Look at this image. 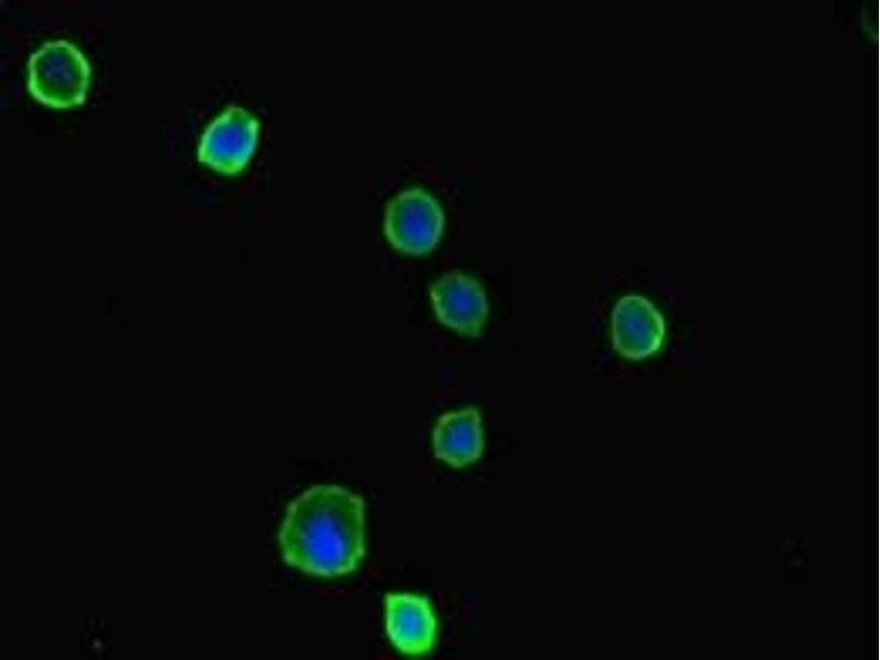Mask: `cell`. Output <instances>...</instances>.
<instances>
[{
	"label": "cell",
	"instance_id": "1",
	"mask_svg": "<svg viewBox=\"0 0 880 660\" xmlns=\"http://www.w3.org/2000/svg\"><path fill=\"white\" fill-rule=\"evenodd\" d=\"M364 502L333 484L314 485L292 501L278 531L284 561L308 574L353 572L365 554Z\"/></svg>",
	"mask_w": 880,
	"mask_h": 660
},
{
	"label": "cell",
	"instance_id": "2",
	"mask_svg": "<svg viewBox=\"0 0 880 660\" xmlns=\"http://www.w3.org/2000/svg\"><path fill=\"white\" fill-rule=\"evenodd\" d=\"M28 87L40 103L67 109L82 105L90 85V66L77 46L58 40L43 44L29 59Z\"/></svg>",
	"mask_w": 880,
	"mask_h": 660
},
{
	"label": "cell",
	"instance_id": "3",
	"mask_svg": "<svg viewBox=\"0 0 880 660\" xmlns=\"http://www.w3.org/2000/svg\"><path fill=\"white\" fill-rule=\"evenodd\" d=\"M444 223L441 205L421 188L398 193L385 207V238L404 254L419 256L430 253L442 237Z\"/></svg>",
	"mask_w": 880,
	"mask_h": 660
},
{
	"label": "cell",
	"instance_id": "4",
	"mask_svg": "<svg viewBox=\"0 0 880 660\" xmlns=\"http://www.w3.org/2000/svg\"><path fill=\"white\" fill-rule=\"evenodd\" d=\"M257 119L248 110L231 107L205 130L198 146V160L224 175L242 172L256 148Z\"/></svg>",
	"mask_w": 880,
	"mask_h": 660
},
{
	"label": "cell",
	"instance_id": "5",
	"mask_svg": "<svg viewBox=\"0 0 880 660\" xmlns=\"http://www.w3.org/2000/svg\"><path fill=\"white\" fill-rule=\"evenodd\" d=\"M430 300L440 323L466 337L481 336L488 304L473 277L460 272L443 274L431 286Z\"/></svg>",
	"mask_w": 880,
	"mask_h": 660
},
{
	"label": "cell",
	"instance_id": "6",
	"mask_svg": "<svg viewBox=\"0 0 880 660\" xmlns=\"http://www.w3.org/2000/svg\"><path fill=\"white\" fill-rule=\"evenodd\" d=\"M386 634L400 652L419 656L435 644L437 619L427 597L408 593L385 596Z\"/></svg>",
	"mask_w": 880,
	"mask_h": 660
},
{
	"label": "cell",
	"instance_id": "7",
	"mask_svg": "<svg viewBox=\"0 0 880 660\" xmlns=\"http://www.w3.org/2000/svg\"><path fill=\"white\" fill-rule=\"evenodd\" d=\"M662 323L652 305L642 297L620 298L612 314L614 349L628 359H641L654 352L661 340Z\"/></svg>",
	"mask_w": 880,
	"mask_h": 660
},
{
	"label": "cell",
	"instance_id": "8",
	"mask_svg": "<svg viewBox=\"0 0 880 660\" xmlns=\"http://www.w3.org/2000/svg\"><path fill=\"white\" fill-rule=\"evenodd\" d=\"M432 447L437 459L454 468L479 460L484 450L479 409L466 407L441 415L432 431Z\"/></svg>",
	"mask_w": 880,
	"mask_h": 660
}]
</instances>
